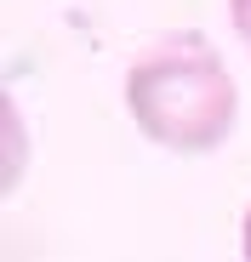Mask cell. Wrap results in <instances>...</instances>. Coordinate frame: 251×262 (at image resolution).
I'll return each instance as SVG.
<instances>
[{"mask_svg":"<svg viewBox=\"0 0 251 262\" xmlns=\"http://www.w3.org/2000/svg\"><path fill=\"white\" fill-rule=\"evenodd\" d=\"M126 114L165 154H212L234 131L240 92L205 40H183L126 69Z\"/></svg>","mask_w":251,"mask_h":262,"instance_id":"1","label":"cell"},{"mask_svg":"<svg viewBox=\"0 0 251 262\" xmlns=\"http://www.w3.org/2000/svg\"><path fill=\"white\" fill-rule=\"evenodd\" d=\"M234 34L245 40V52H251V0H234Z\"/></svg>","mask_w":251,"mask_h":262,"instance_id":"2","label":"cell"},{"mask_svg":"<svg viewBox=\"0 0 251 262\" xmlns=\"http://www.w3.org/2000/svg\"><path fill=\"white\" fill-rule=\"evenodd\" d=\"M240 251H245V262H251V211H245V223H240Z\"/></svg>","mask_w":251,"mask_h":262,"instance_id":"3","label":"cell"}]
</instances>
